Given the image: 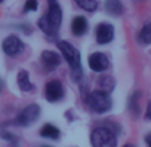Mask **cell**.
<instances>
[{
    "mask_svg": "<svg viewBox=\"0 0 151 147\" xmlns=\"http://www.w3.org/2000/svg\"><path fill=\"white\" fill-rule=\"evenodd\" d=\"M17 86L23 92H29L35 88V86L29 80V75L26 70L19 71V74H17Z\"/></svg>",
    "mask_w": 151,
    "mask_h": 147,
    "instance_id": "13",
    "label": "cell"
},
{
    "mask_svg": "<svg viewBox=\"0 0 151 147\" xmlns=\"http://www.w3.org/2000/svg\"><path fill=\"white\" fill-rule=\"evenodd\" d=\"M74 1L87 12H94L98 8V0H74Z\"/></svg>",
    "mask_w": 151,
    "mask_h": 147,
    "instance_id": "16",
    "label": "cell"
},
{
    "mask_svg": "<svg viewBox=\"0 0 151 147\" xmlns=\"http://www.w3.org/2000/svg\"><path fill=\"white\" fill-rule=\"evenodd\" d=\"M114 35L115 30L112 27V24H110V23H100L96 26L95 37H96L98 44H109L110 42H112Z\"/></svg>",
    "mask_w": 151,
    "mask_h": 147,
    "instance_id": "8",
    "label": "cell"
},
{
    "mask_svg": "<svg viewBox=\"0 0 151 147\" xmlns=\"http://www.w3.org/2000/svg\"><path fill=\"white\" fill-rule=\"evenodd\" d=\"M20 30L24 32V34H27V35H29L31 34V31H32V28L29 27V24H20Z\"/></svg>",
    "mask_w": 151,
    "mask_h": 147,
    "instance_id": "21",
    "label": "cell"
},
{
    "mask_svg": "<svg viewBox=\"0 0 151 147\" xmlns=\"http://www.w3.org/2000/svg\"><path fill=\"white\" fill-rule=\"evenodd\" d=\"M92 147H116V135L109 127H96L91 133Z\"/></svg>",
    "mask_w": 151,
    "mask_h": 147,
    "instance_id": "4",
    "label": "cell"
},
{
    "mask_svg": "<svg viewBox=\"0 0 151 147\" xmlns=\"http://www.w3.org/2000/svg\"><path fill=\"white\" fill-rule=\"evenodd\" d=\"M104 9L109 15L116 17V16H120V15L123 14L124 7H123L122 0H106L104 1Z\"/></svg>",
    "mask_w": 151,
    "mask_h": 147,
    "instance_id": "12",
    "label": "cell"
},
{
    "mask_svg": "<svg viewBox=\"0 0 151 147\" xmlns=\"http://www.w3.org/2000/svg\"><path fill=\"white\" fill-rule=\"evenodd\" d=\"M0 136L4 139V141H7L8 143H14V144H16L17 143V138H16V135H14L12 133H8V131H3V133L0 134Z\"/></svg>",
    "mask_w": 151,
    "mask_h": 147,
    "instance_id": "20",
    "label": "cell"
},
{
    "mask_svg": "<svg viewBox=\"0 0 151 147\" xmlns=\"http://www.w3.org/2000/svg\"><path fill=\"white\" fill-rule=\"evenodd\" d=\"M3 1H4V0H0V3H3Z\"/></svg>",
    "mask_w": 151,
    "mask_h": 147,
    "instance_id": "28",
    "label": "cell"
},
{
    "mask_svg": "<svg viewBox=\"0 0 151 147\" xmlns=\"http://www.w3.org/2000/svg\"><path fill=\"white\" fill-rule=\"evenodd\" d=\"M42 66L43 68L47 71V72H51V71H55L62 63V58H60L59 54H56L55 51H43L42 52Z\"/></svg>",
    "mask_w": 151,
    "mask_h": 147,
    "instance_id": "10",
    "label": "cell"
},
{
    "mask_svg": "<svg viewBox=\"0 0 151 147\" xmlns=\"http://www.w3.org/2000/svg\"><path fill=\"white\" fill-rule=\"evenodd\" d=\"M42 147H52V146H48V144H43Z\"/></svg>",
    "mask_w": 151,
    "mask_h": 147,
    "instance_id": "26",
    "label": "cell"
},
{
    "mask_svg": "<svg viewBox=\"0 0 151 147\" xmlns=\"http://www.w3.org/2000/svg\"><path fill=\"white\" fill-rule=\"evenodd\" d=\"M137 1H140V0H137Z\"/></svg>",
    "mask_w": 151,
    "mask_h": 147,
    "instance_id": "29",
    "label": "cell"
},
{
    "mask_svg": "<svg viewBox=\"0 0 151 147\" xmlns=\"http://www.w3.org/2000/svg\"><path fill=\"white\" fill-rule=\"evenodd\" d=\"M145 141H146V143H147V146H148V147H151V133L146 135Z\"/></svg>",
    "mask_w": 151,
    "mask_h": 147,
    "instance_id": "23",
    "label": "cell"
},
{
    "mask_svg": "<svg viewBox=\"0 0 151 147\" xmlns=\"http://www.w3.org/2000/svg\"><path fill=\"white\" fill-rule=\"evenodd\" d=\"M88 66L94 72H103L110 67V60L103 52H94L88 58Z\"/></svg>",
    "mask_w": 151,
    "mask_h": 147,
    "instance_id": "9",
    "label": "cell"
},
{
    "mask_svg": "<svg viewBox=\"0 0 151 147\" xmlns=\"http://www.w3.org/2000/svg\"><path fill=\"white\" fill-rule=\"evenodd\" d=\"M58 48L60 50L63 58L68 63L70 68H71V76L75 82H79L83 76V70H82V60H80V54L76 48L71 44L70 42L66 40H60L58 42Z\"/></svg>",
    "mask_w": 151,
    "mask_h": 147,
    "instance_id": "2",
    "label": "cell"
},
{
    "mask_svg": "<svg viewBox=\"0 0 151 147\" xmlns=\"http://www.w3.org/2000/svg\"><path fill=\"white\" fill-rule=\"evenodd\" d=\"M47 1H48V3H51V1H56V0H47Z\"/></svg>",
    "mask_w": 151,
    "mask_h": 147,
    "instance_id": "27",
    "label": "cell"
},
{
    "mask_svg": "<svg viewBox=\"0 0 151 147\" xmlns=\"http://www.w3.org/2000/svg\"><path fill=\"white\" fill-rule=\"evenodd\" d=\"M1 48L6 55L14 58L17 56L19 54L24 51V43L20 40V37H17L16 35H9L1 43Z\"/></svg>",
    "mask_w": 151,
    "mask_h": 147,
    "instance_id": "6",
    "label": "cell"
},
{
    "mask_svg": "<svg viewBox=\"0 0 151 147\" xmlns=\"http://www.w3.org/2000/svg\"><path fill=\"white\" fill-rule=\"evenodd\" d=\"M62 19H63V12L59 3H58V0L56 1H51V3H48L47 12L37 22V27L47 36H55L60 30Z\"/></svg>",
    "mask_w": 151,
    "mask_h": 147,
    "instance_id": "1",
    "label": "cell"
},
{
    "mask_svg": "<svg viewBox=\"0 0 151 147\" xmlns=\"http://www.w3.org/2000/svg\"><path fill=\"white\" fill-rule=\"evenodd\" d=\"M1 91H3V79L0 78V94H1Z\"/></svg>",
    "mask_w": 151,
    "mask_h": 147,
    "instance_id": "24",
    "label": "cell"
},
{
    "mask_svg": "<svg viewBox=\"0 0 151 147\" xmlns=\"http://www.w3.org/2000/svg\"><path fill=\"white\" fill-rule=\"evenodd\" d=\"M99 86H100V90L106 91V92H111V90L114 88L115 82L111 76H103L99 79Z\"/></svg>",
    "mask_w": 151,
    "mask_h": 147,
    "instance_id": "18",
    "label": "cell"
},
{
    "mask_svg": "<svg viewBox=\"0 0 151 147\" xmlns=\"http://www.w3.org/2000/svg\"><path fill=\"white\" fill-rule=\"evenodd\" d=\"M88 31V23L84 16H75L71 22V32L75 36H83Z\"/></svg>",
    "mask_w": 151,
    "mask_h": 147,
    "instance_id": "11",
    "label": "cell"
},
{
    "mask_svg": "<svg viewBox=\"0 0 151 147\" xmlns=\"http://www.w3.org/2000/svg\"><path fill=\"white\" fill-rule=\"evenodd\" d=\"M140 95H142V94H140L139 91H135V92H132V95L130 96V99H128V110L132 111L134 114L139 112V103H138V100H139Z\"/></svg>",
    "mask_w": 151,
    "mask_h": 147,
    "instance_id": "17",
    "label": "cell"
},
{
    "mask_svg": "<svg viewBox=\"0 0 151 147\" xmlns=\"http://www.w3.org/2000/svg\"><path fill=\"white\" fill-rule=\"evenodd\" d=\"M138 42L143 45H147L151 43V20L148 23H146L142 27V30L138 34Z\"/></svg>",
    "mask_w": 151,
    "mask_h": 147,
    "instance_id": "15",
    "label": "cell"
},
{
    "mask_svg": "<svg viewBox=\"0 0 151 147\" xmlns=\"http://www.w3.org/2000/svg\"><path fill=\"white\" fill-rule=\"evenodd\" d=\"M37 0H27L24 4V12H35L37 11Z\"/></svg>",
    "mask_w": 151,
    "mask_h": 147,
    "instance_id": "19",
    "label": "cell"
},
{
    "mask_svg": "<svg viewBox=\"0 0 151 147\" xmlns=\"http://www.w3.org/2000/svg\"><path fill=\"white\" fill-rule=\"evenodd\" d=\"M86 103L91 111L96 114H104L112 107V100L110 94L102 90H95L87 95Z\"/></svg>",
    "mask_w": 151,
    "mask_h": 147,
    "instance_id": "3",
    "label": "cell"
},
{
    "mask_svg": "<svg viewBox=\"0 0 151 147\" xmlns=\"http://www.w3.org/2000/svg\"><path fill=\"white\" fill-rule=\"evenodd\" d=\"M146 119L151 120V102H148L147 104V112H146Z\"/></svg>",
    "mask_w": 151,
    "mask_h": 147,
    "instance_id": "22",
    "label": "cell"
},
{
    "mask_svg": "<svg viewBox=\"0 0 151 147\" xmlns=\"http://www.w3.org/2000/svg\"><path fill=\"white\" fill-rule=\"evenodd\" d=\"M44 96L46 99L51 103L59 102V100L63 99L64 96V88H63V84L60 80H50L46 84V88H44Z\"/></svg>",
    "mask_w": 151,
    "mask_h": 147,
    "instance_id": "7",
    "label": "cell"
},
{
    "mask_svg": "<svg viewBox=\"0 0 151 147\" xmlns=\"http://www.w3.org/2000/svg\"><path fill=\"white\" fill-rule=\"evenodd\" d=\"M40 136L48 139H59L60 136V130L58 127H55L51 123H47L40 128Z\"/></svg>",
    "mask_w": 151,
    "mask_h": 147,
    "instance_id": "14",
    "label": "cell"
},
{
    "mask_svg": "<svg viewBox=\"0 0 151 147\" xmlns=\"http://www.w3.org/2000/svg\"><path fill=\"white\" fill-rule=\"evenodd\" d=\"M40 115V107L37 104H28L26 108L20 111V114L16 116L15 123L17 126H29L37 120Z\"/></svg>",
    "mask_w": 151,
    "mask_h": 147,
    "instance_id": "5",
    "label": "cell"
},
{
    "mask_svg": "<svg viewBox=\"0 0 151 147\" xmlns=\"http://www.w3.org/2000/svg\"><path fill=\"white\" fill-rule=\"evenodd\" d=\"M123 147H135V146H134V144H124Z\"/></svg>",
    "mask_w": 151,
    "mask_h": 147,
    "instance_id": "25",
    "label": "cell"
}]
</instances>
